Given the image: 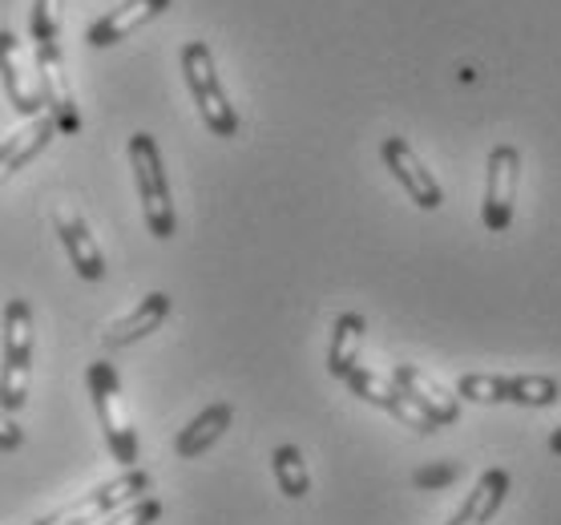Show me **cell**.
I'll return each instance as SVG.
<instances>
[{"label": "cell", "instance_id": "9c48e42d", "mask_svg": "<svg viewBox=\"0 0 561 525\" xmlns=\"http://www.w3.org/2000/svg\"><path fill=\"white\" fill-rule=\"evenodd\" d=\"M37 61V78H41V98H45V110H49L57 134H77L81 129V114H77L73 90H69V78H65V57L57 41H45L33 53Z\"/></svg>", "mask_w": 561, "mask_h": 525}, {"label": "cell", "instance_id": "30bf717a", "mask_svg": "<svg viewBox=\"0 0 561 525\" xmlns=\"http://www.w3.org/2000/svg\"><path fill=\"white\" fill-rule=\"evenodd\" d=\"M380 158H383V167L392 170V179L404 186V194H409L421 210H440V206H445L440 182L433 179V170H424V162L416 158V150H412L404 138H396V134L392 138H383Z\"/></svg>", "mask_w": 561, "mask_h": 525}, {"label": "cell", "instance_id": "8fae6325", "mask_svg": "<svg viewBox=\"0 0 561 525\" xmlns=\"http://www.w3.org/2000/svg\"><path fill=\"white\" fill-rule=\"evenodd\" d=\"M344 385L356 392L359 400H368V404H376V409H383L388 416H396V421L404 424V429H412V433H436V424L424 416L416 404H412L400 388L392 385V380H383V376H376L371 368H364V364H356V368L344 376Z\"/></svg>", "mask_w": 561, "mask_h": 525}, {"label": "cell", "instance_id": "603a6c76", "mask_svg": "<svg viewBox=\"0 0 561 525\" xmlns=\"http://www.w3.org/2000/svg\"><path fill=\"white\" fill-rule=\"evenodd\" d=\"M457 473L460 469L453 461H440V465H433V469H421L412 481H416V489H445L448 481H457Z\"/></svg>", "mask_w": 561, "mask_h": 525}, {"label": "cell", "instance_id": "7402d4cb", "mask_svg": "<svg viewBox=\"0 0 561 525\" xmlns=\"http://www.w3.org/2000/svg\"><path fill=\"white\" fill-rule=\"evenodd\" d=\"M158 517H162V501L141 498V501H134V505H126L117 517H105L102 525H153Z\"/></svg>", "mask_w": 561, "mask_h": 525}, {"label": "cell", "instance_id": "9a60e30c", "mask_svg": "<svg viewBox=\"0 0 561 525\" xmlns=\"http://www.w3.org/2000/svg\"><path fill=\"white\" fill-rule=\"evenodd\" d=\"M505 498H510V473L505 469H485L477 477L472 493L465 498V505L448 517V525H489L505 505Z\"/></svg>", "mask_w": 561, "mask_h": 525}, {"label": "cell", "instance_id": "4fadbf2b", "mask_svg": "<svg viewBox=\"0 0 561 525\" xmlns=\"http://www.w3.org/2000/svg\"><path fill=\"white\" fill-rule=\"evenodd\" d=\"M170 9V0H122L117 9H110L105 16H98L90 28H85V41L93 49H110L117 41H126L134 28L150 25L153 16H162Z\"/></svg>", "mask_w": 561, "mask_h": 525}, {"label": "cell", "instance_id": "3957f363", "mask_svg": "<svg viewBox=\"0 0 561 525\" xmlns=\"http://www.w3.org/2000/svg\"><path fill=\"white\" fill-rule=\"evenodd\" d=\"M182 78H186V90H191L206 129L215 138H234L239 134V114H234V105H230L227 90L218 81L215 53H210L206 41H186L182 45Z\"/></svg>", "mask_w": 561, "mask_h": 525}, {"label": "cell", "instance_id": "d6986e66", "mask_svg": "<svg viewBox=\"0 0 561 525\" xmlns=\"http://www.w3.org/2000/svg\"><path fill=\"white\" fill-rule=\"evenodd\" d=\"M364 332H368V323H364V316H356V311H344V316L335 320L332 347H328V372H332V376H340V380H344L347 372L359 364V344H364Z\"/></svg>", "mask_w": 561, "mask_h": 525}, {"label": "cell", "instance_id": "7a4b0ae2", "mask_svg": "<svg viewBox=\"0 0 561 525\" xmlns=\"http://www.w3.org/2000/svg\"><path fill=\"white\" fill-rule=\"evenodd\" d=\"M28 368H33V308L28 299H9L0 332V409L16 412L28 404Z\"/></svg>", "mask_w": 561, "mask_h": 525}, {"label": "cell", "instance_id": "cb8c5ba5", "mask_svg": "<svg viewBox=\"0 0 561 525\" xmlns=\"http://www.w3.org/2000/svg\"><path fill=\"white\" fill-rule=\"evenodd\" d=\"M21 445H25V429H21L16 421H9L4 409H0V448L13 453V448H21Z\"/></svg>", "mask_w": 561, "mask_h": 525}, {"label": "cell", "instance_id": "ba28073f", "mask_svg": "<svg viewBox=\"0 0 561 525\" xmlns=\"http://www.w3.org/2000/svg\"><path fill=\"white\" fill-rule=\"evenodd\" d=\"M0 81H4V93L9 102L16 105V114L41 117L45 110V98H41V78H37V61L25 53V45L0 28Z\"/></svg>", "mask_w": 561, "mask_h": 525}, {"label": "cell", "instance_id": "ac0fdd59", "mask_svg": "<svg viewBox=\"0 0 561 525\" xmlns=\"http://www.w3.org/2000/svg\"><path fill=\"white\" fill-rule=\"evenodd\" d=\"M57 138V126H53V117H33V126L13 134V138L0 146V186L13 179L16 170H25L33 158Z\"/></svg>", "mask_w": 561, "mask_h": 525}, {"label": "cell", "instance_id": "5b68a950", "mask_svg": "<svg viewBox=\"0 0 561 525\" xmlns=\"http://www.w3.org/2000/svg\"><path fill=\"white\" fill-rule=\"evenodd\" d=\"M457 400L549 409V404L561 400V385L553 376H493V372H469V376L457 380Z\"/></svg>", "mask_w": 561, "mask_h": 525}, {"label": "cell", "instance_id": "ffe728a7", "mask_svg": "<svg viewBox=\"0 0 561 525\" xmlns=\"http://www.w3.org/2000/svg\"><path fill=\"white\" fill-rule=\"evenodd\" d=\"M271 469H275V481L279 489L287 493L291 501L307 498V489H311V477H307V465H304V453L295 445H279L275 448V457H271Z\"/></svg>", "mask_w": 561, "mask_h": 525}, {"label": "cell", "instance_id": "8992f818", "mask_svg": "<svg viewBox=\"0 0 561 525\" xmlns=\"http://www.w3.org/2000/svg\"><path fill=\"white\" fill-rule=\"evenodd\" d=\"M146 493H150V473H146V469H126L122 477L98 486L93 493H85V498L69 501L65 510L49 513V517L37 525H98V522H105V517L122 513L126 505H134V501H141Z\"/></svg>", "mask_w": 561, "mask_h": 525}, {"label": "cell", "instance_id": "e0dca14e", "mask_svg": "<svg viewBox=\"0 0 561 525\" xmlns=\"http://www.w3.org/2000/svg\"><path fill=\"white\" fill-rule=\"evenodd\" d=\"M167 316H170V295L167 292H150L138 308L129 311V316H122V320H117L114 328L102 335L105 347H126V344H134V340H146L150 332H158V328H162V320H167Z\"/></svg>", "mask_w": 561, "mask_h": 525}, {"label": "cell", "instance_id": "7c38bea8", "mask_svg": "<svg viewBox=\"0 0 561 525\" xmlns=\"http://www.w3.org/2000/svg\"><path fill=\"white\" fill-rule=\"evenodd\" d=\"M392 385L404 392V397L416 404V409L428 416V421L436 424V429H445V424H457L460 416V400L448 397L445 388L436 385V380H428L416 364H396L392 368Z\"/></svg>", "mask_w": 561, "mask_h": 525}, {"label": "cell", "instance_id": "d4e9b609", "mask_svg": "<svg viewBox=\"0 0 561 525\" xmlns=\"http://www.w3.org/2000/svg\"><path fill=\"white\" fill-rule=\"evenodd\" d=\"M549 453H553V457H561V429L553 436H549Z\"/></svg>", "mask_w": 561, "mask_h": 525}, {"label": "cell", "instance_id": "277c9868", "mask_svg": "<svg viewBox=\"0 0 561 525\" xmlns=\"http://www.w3.org/2000/svg\"><path fill=\"white\" fill-rule=\"evenodd\" d=\"M85 385H90L93 409H98V424L105 433V445L114 453L117 465L126 469H138V433L129 429L126 412H122V380H117V368L110 359H93L90 372H85Z\"/></svg>", "mask_w": 561, "mask_h": 525}, {"label": "cell", "instance_id": "44dd1931", "mask_svg": "<svg viewBox=\"0 0 561 525\" xmlns=\"http://www.w3.org/2000/svg\"><path fill=\"white\" fill-rule=\"evenodd\" d=\"M61 9H65V0H33V13H28V33H33V41H37V45H45V41H57V33H61Z\"/></svg>", "mask_w": 561, "mask_h": 525}, {"label": "cell", "instance_id": "6da1fadb", "mask_svg": "<svg viewBox=\"0 0 561 525\" xmlns=\"http://www.w3.org/2000/svg\"><path fill=\"white\" fill-rule=\"evenodd\" d=\"M129 170H134V186H138L141 198V215H146V227H150L153 239H174L179 231V218H174V203H170V182L167 167H162V150L153 134H134L129 138Z\"/></svg>", "mask_w": 561, "mask_h": 525}, {"label": "cell", "instance_id": "5bb4252c", "mask_svg": "<svg viewBox=\"0 0 561 525\" xmlns=\"http://www.w3.org/2000/svg\"><path fill=\"white\" fill-rule=\"evenodd\" d=\"M57 235H61L65 255H69L77 275H81V279H102L105 255H102V247H98V239H93V231L85 227V218L77 215V210H61V215H57Z\"/></svg>", "mask_w": 561, "mask_h": 525}, {"label": "cell", "instance_id": "2e32d148", "mask_svg": "<svg viewBox=\"0 0 561 525\" xmlns=\"http://www.w3.org/2000/svg\"><path fill=\"white\" fill-rule=\"evenodd\" d=\"M230 421H234V409H230L227 400H218V404H206L198 416H194L179 436H174V448H179V457L194 461V457H203L206 448L218 445L222 436H227Z\"/></svg>", "mask_w": 561, "mask_h": 525}, {"label": "cell", "instance_id": "52a82bcc", "mask_svg": "<svg viewBox=\"0 0 561 525\" xmlns=\"http://www.w3.org/2000/svg\"><path fill=\"white\" fill-rule=\"evenodd\" d=\"M517 182H522V155L517 146H493L485 170V203H481V222L489 235H505L513 222V203H517Z\"/></svg>", "mask_w": 561, "mask_h": 525}]
</instances>
